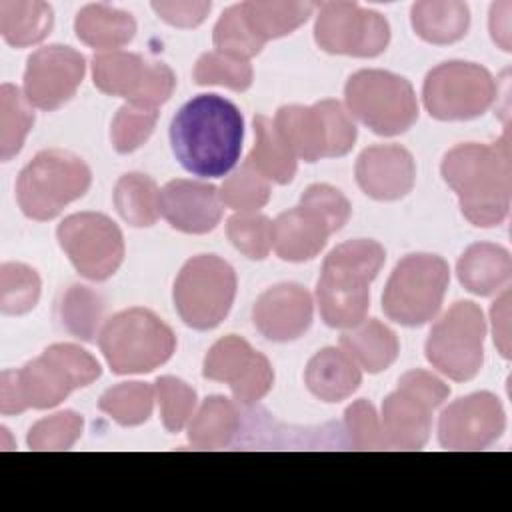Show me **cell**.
<instances>
[{"label":"cell","mask_w":512,"mask_h":512,"mask_svg":"<svg viewBox=\"0 0 512 512\" xmlns=\"http://www.w3.org/2000/svg\"><path fill=\"white\" fill-rule=\"evenodd\" d=\"M86 72L84 56L62 44L38 48L24 70V96L42 110L64 106L78 90Z\"/></svg>","instance_id":"obj_20"},{"label":"cell","mask_w":512,"mask_h":512,"mask_svg":"<svg viewBox=\"0 0 512 512\" xmlns=\"http://www.w3.org/2000/svg\"><path fill=\"white\" fill-rule=\"evenodd\" d=\"M98 360L76 344H52L20 370H4L0 376V412L20 414L28 408L46 410L58 406L72 390L100 378Z\"/></svg>","instance_id":"obj_3"},{"label":"cell","mask_w":512,"mask_h":512,"mask_svg":"<svg viewBox=\"0 0 512 512\" xmlns=\"http://www.w3.org/2000/svg\"><path fill=\"white\" fill-rule=\"evenodd\" d=\"M220 200L238 212H256L270 200V182L244 162L220 188Z\"/></svg>","instance_id":"obj_41"},{"label":"cell","mask_w":512,"mask_h":512,"mask_svg":"<svg viewBox=\"0 0 512 512\" xmlns=\"http://www.w3.org/2000/svg\"><path fill=\"white\" fill-rule=\"evenodd\" d=\"M212 4L206 0H156L152 10L170 26L194 28L208 16Z\"/></svg>","instance_id":"obj_46"},{"label":"cell","mask_w":512,"mask_h":512,"mask_svg":"<svg viewBox=\"0 0 512 512\" xmlns=\"http://www.w3.org/2000/svg\"><path fill=\"white\" fill-rule=\"evenodd\" d=\"M34 110L24 92L4 82L0 86V158L8 162L14 158L32 130Z\"/></svg>","instance_id":"obj_35"},{"label":"cell","mask_w":512,"mask_h":512,"mask_svg":"<svg viewBox=\"0 0 512 512\" xmlns=\"http://www.w3.org/2000/svg\"><path fill=\"white\" fill-rule=\"evenodd\" d=\"M510 10H512V4H510V2L492 4V8H490V20H488L492 40H494L502 50H506V52H510Z\"/></svg>","instance_id":"obj_48"},{"label":"cell","mask_w":512,"mask_h":512,"mask_svg":"<svg viewBox=\"0 0 512 512\" xmlns=\"http://www.w3.org/2000/svg\"><path fill=\"white\" fill-rule=\"evenodd\" d=\"M40 298V276L20 262L0 266V310L8 316L30 312Z\"/></svg>","instance_id":"obj_37"},{"label":"cell","mask_w":512,"mask_h":512,"mask_svg":"<svg viewBox=\"0 0 512 512\" xmlns=\"http://www.w3.org/2000/svg\"><path fill=\"white\" fill-rule=\"evenodd\" d=\"M94 86L108 94L126 98L128 104L158 108L176 86V76L164 62H148L140 54L108 50L92 58Z\"/></svg>","instance_id":"obj_15"},{"label":"cell","mask_w":512,"mask_h":512,"mask_svg":"<svg viewBox=\"0 0 512 512\" xmlns=\"http://www.w3.org/2000/svg\"><path fill=\"white\" fill-rule=\"evenodd\" d=\"M350 212V202L338 188L312 184L298 206L272 222V248L286 262L312 260L326 246L328 236L348 222Z\"/></svg>","instance_id":"obj_5"},{"label":"cell","mask_w":512,"mask_h":512,"mask_svg":"<svg viewBox=\"0 0 512 512\" xmlns=\"http://www.w3.org/2000/svg\"><path fill=\"white\" fill-rule=\"evenodd\" d=\"M450 282V268L436 254H408L392 270L384 294V314L402 326H422L436 316Z\"/></svg>","instance_id":"obj_10"},{"label":"cell","mask_w":512,"mask_h":512,"mask_svg":"<svg viewBox=\"0 0 512 512\" xmlns=\"http://www.w3.org/2000/svg\"><path fill=\"white\" fill-rule=\"evenodd\" d=\"M312 296L300 284L284 282L264 290L252 308L256 330L272 342H292L312 324Z\"/></svg>","instance_id":"obj_21"},{"label":"cell","mask_w":512,"mask_h":512,"mask_svg":"<svg viewBox=\"0 0 512 512\" xmlns=\"http://www.w3.org/2000/svg\"><path fill=\"white\" fill-rule=\"evenodd\" d=\"M450 388L426 370H410L398 388L382 402V438L386 448L420 450L432 430L434 410L448 398Z\"/></svg>","instance_id":"obj_12"},{"label":"cell","mask_w":512,"mask_h":512,"mask_svg":"<svg viewBox=\"0 0 512 512\" xmlns=\"http://www.w3.org/2000/svg\"><path fill=\"white\" fill-rule=\"evenodd\" d=\"M496 92V82L484 66L450 60L426 74L422 100L436 120H472L492 106Z\"/></svg>","instance_id":"obj_14"},{"label":"cell","mask_w":512,"mask_h":512,"mask_svg":"<svg viewBox=\"0 0 512 512\" xmlns=\"http://www.w3.org/2000/svg\"><path fill=\"white\" fill-rule=\"evenodd\" d=\"M272 122L280 140L304 162L344 156L352 150L358 136L348 110L330 98L312 106H282Z\"/></svg>","instance_id":"obj_8"},{"label":"cell","mask_w":512,"mask_h":512,"mask_svg":"<svg viewBox=\"0 0 512 512\" xmlns=\"http://www.w3.org/2000/svg\"><path fill=\"white\" fill-rule=\"evenodd\" d=\"M90 182L92 172L82 158L58 148L42 150L20 172L16 200L24 216L44 222L82 198Z\"/></svg>","instance_id":"obj_7"},{"label":"cell","mask_w":512,"mask_h":512,"mask_svg":"<svg viewBox=\"0 0 512 512\" xmlns=\"http://www.w3.org/2000/svg\"><path fill=\"white\" fill-rule=\"evenodd\" d=\"M412 154L398 144H378L362 150L356 160V182L374 200H398L414 188Z\"/></svg>","instance_id":"obj_23"},{"label":"cell","mask_w":512,"mask_h":512,"mask_svg":"<svg viewBox=\"0 0 512 512\" xmlns=\"http://www.w3.org/2000/svg\"><path fill=\"white\" fill-rule=\"evenodd\" d=\"M160 216L186 234H206L222 218V200L216 186L176 178L160 190Z\"/></svg>","instance_id":"obj_22"},{"label":"cell","mask_w":512,"mask_h":512,"mask_svg":"<svg viewBox=\"0 0 512 512\" xmlns=\"http://www.w3.org/2000/svg\"><path fill=\"white\" fill-rule=\"evenodd\" d=\"M244 118L236 104L218 94H198L170 122V144L176 160L194 176L228 174L242 150Z\"/></svg>","instance_id":"obj_1"},{"label":"cell","mask_w":512,"mask_h":512,"mask_svg":"<svg viewBox=\"0 0 512 512\" xmlns=\"http://www.w3.org/2000/svg\"><path fill=\"white\" fill-rule=\"evenodd\" d=\"M464 218L480 228L506 220L512 198V160L508 132L494 144L466 142L450 148L440 164Z\"/></svg>","instance_id":"obj_2"},{"label":"cell","mask_w":512,"mask_h":512,"mask_svg":"<svg viewBox=\"0 0 512 512\" xmlns=\"http://www.w3.org/2000/svg\"><path fill=\"white\" fill-rule=\"evenodd\" d=\"M236 296L234 268L216 254L192 256L174 280V308L194 330L216 328L230 312Z\"/></svg>","instance_id":"obj_11"},{"label":"cell","mask_w":512,"mask_h":512,"mask_svg":"<svg viewBox=\"0 0 512 512\" xmlns=\"http://www.w3.org/2000/svg\"><path fill=\"white\" fill-rule=\"evenodd\" d=\"M226 234L232 246L250 260H264L272 248V222L258 212H238L230 216Z\"/></svg>","instance_id":"obj_39"},{"label":"cell","mask_w":512,"mask_h":512,"mask_svg":"<svg viewBox=\"0 0 512 512\" xmlns=\"http://www.w3.org/2000/svg\"><path fill=\"white\" fill-rule=\"evenodd\" d=\"M154 394L148 382H120L100 396L98 408L120 426H138L152 416Z\"/></svg>","instance_id":"obj_36"},{"label":"cell","mask_w":512,"mask_h":512,"mask_svg":"<svg viewBox=\"0 0 512 512\" xmlns=\"http://www.w3.org/2000/svg\"><path fill=\"white\" fill-rule=\"evenodd\" d=\"M114 206L130 226H152L160 216V190L146 174H124L114 186Z\"/></svg>","instance_id":"obj_33"},{"label":"cell","mask_w":512,"mask_h":512,"mask_svg":"<svg viewBox=\"0 0 512 512\" xmlns=\"http://www.w3.org/2000/svg\"><path fill=\"white\" fill-rule=\"evenodd\" d=\"M484 336L482 310L470 300L456 302L432 326L424 344L426 360L450 380H472L484 364Z\"/></svg>","instance_id":"obj_13"},{"label":"cell","mask_w":512,"mask_h":512,"mask_svg":"<svg viewBox=\"0 0 512 512\" xmlns=\"http://www.w3.org/2000/svg\"><path fill=\"white\" fill-rule=\"evenodd\" d=\"M506 428L504 408L498 396L474 392L454 400L438 420V440L446 450H484Z\"/></svg>","instance_id":"obj_19"},{"label":"cell","mask_w":512,"mask_h":512,"mask_svg":"<svg viewBox=\"0 0 512 512\" xmlns=\"http://www.w3.org/2000/svg\"><path fill=\"white\" fill-rule=\"evenodd\" d=\"M252 66L248 60L218 50L204 52L194 66V80L200 86L220 84L236 92H244L252 84Z\"/></svg>","instance_id":"obj_38"},{"label":"cell","mask_w":512,"mask_h":512,"mask_svg":"<svg viewBox=\"0 0 512 512\" xmlns=\"http://www.w3.org/2000/svg\"><path fill=\"white\" fill-rule=\"evenodd\" d=\"M460 284L478 296H492L506 290L512 278L510 252L498 244L478 242L464 250L456 264Z\"/></svg>","instance_id":"obj_24"},{"label":"cell","mask_w":512,"mask_h":512,"mask_svg":"<svg viewBox=\"0 0 512 512\" xmlns=\"http://www.w3.org/2000/svg\"><path fill=\"white\" fill-rule=\"evenodd\" d=\"M344 432L354 450H380L384 446L380 420L368 400L352 402L344 412Z\"/></svg>","instance_id":"obj_45"},{"label":"cell","mask_w":512,"mask_h":512,"mask_svg":"<svg viewBox=\"0 0 512 512\" xmlns=\"http://www.w3.org/2000/svg\"><path fill=\"white\" fill-rule=\"evenodd\" d=\"M58 318L68 334L84 342H92L104 318V300L92 288L74 284L62 294Z\"/></svg>","instance_id":"obj_34"},{"label":"cell","mask_w":512,"mask_h":512,"mask_svg":"<svg viewBox=\"0 0 512 512\" xmlns=\"http://www.w3.org/2000/svg\"><path fill=\"white\" fill-rule=\"evenodd\" d=\"M212 42L218 52L232 54V56H238L244 60L256 56L264 48V42H260L252 34V30L244 18L242 4H234L222 12V16L218 18V22L214 26Z\"/></svg>","instance_id":"obj_40"},{"label":"cell","mask_w":512,"mask_h":512,"mask_svg":"<svg viewBox=\"0 0 512 512\" xmlns=\"http://www.w3.org/2000/svg\"><path fill=\"white\" fill-rule=\"evenodd\" d=\"M238 406L226 396H208L188 424V442L198 450H224L240 434Z\"/></svg>","instance_id":"obj_26"},{"label":"cell","mask_w":512,"mask_h":512,"mask_svg":"<svg viewBox=\"0 0 512 512\" xmlns=\"http://www.w3.org/2000/svg\"><path fill=\"white\" fill-rule=\"evenodd\" d=\"M254 134L256 142L246 158V162L260 172L268 182L288 184L296 174V156L288 150V146L280 140L274 122L258 114L254 116Z\"/></svg>","instance_id":"obj_32"},{"label":"cell","mask_w":512,"mask_h":512,"mask_svg":"<svg viewBox=\"0 0 512 512\" xmlns=\"http://www.w3.org/2000/svg\"><path fill=\"white\" fill-rule=\"evenodd\" d=\"M342 350L366 372L378 374L394 364L400 352L396 334L376 318L362 320L340 336Z\"/></svg>","instance_id":"obj_27"},{"label":"cell","mask_w":512,"mask_h":512,"mask_svg":"<svg viewBox=\"0 0 512 512\" xmlns=\"http://www.w3.org/2000/svg\"><path fill=\"white\" fill-rule=\"evenodd\" d=\"M56 236L72 266L88 280L110 278L124 260L122 232L106 214H70L58 224Z\"/></svg>","instance_id":"obj_16"},{"label":"cell","mask_w":512,"mask_h":512,"mask_svg":"<svg viewBox=\"0 0 512 512\" xmlns=\"http://www.w3.org/2000/svg\"><path fill=\"white\" fill-rule=\"evenodd\" d=\"M156 120H158V110L142 108L126 102L116 112L110 128L114 150L120 154H128L140 148L150 138L156 126Z\"/></svg>","instance_id":"obj_43"},{"label":"cell","mask_w":512,"mask_h":512,"mask_svg":"<svg viewBox=\"0 0 512 512\" xmlns=\"http://www.w3.org/2000/svg\"><path fill=\"white\" fill-rule=\"evenodd\" d=\"M202 374L204 378L228 384L234 400L244 406L262 400L274 384L270 360L234 334L212 344L204 358Z\"/></svg>","instance_id":"obj_18"},{"label":"cell","mask_w":512,"mask_h":512,"mask_svg":"<svg viewBox=\"0 0 512 512\" xmlns=\"http://www.w3.org/2000/svg\"><path fill=\"white\" fill-rule=\"evenodd\" d=\"M84 420L74 410H62L38 420L26 436L30 450H70L82 436Z\"/></svg>","instance_id":"obj_42"},{"label":"cell","mask_w":512,"mask_h":512,"mask_svg":"<svg viewBox=\"0 0 512 512\" xmlns=\"http://www.w3.org/2000/svg\"><path fill=\"white\" fill-rule=\"evenodd\" d=\"M74 32L80 42L92 48H120L136 34V20L130 12L108 4H88L74 20Z\"/></svg>","instance_id":"obj_28"},{"label":"cell","mask_w":512,"mask_h":512,"mask_svg":"<svg viewBox=\"0 0 512 512\" xmlns=\"http://www.w3.org/2000/svg\"><path fill=\"white\" fill-rule=\"evenodd\" d=\"M316 44L330 54L372 58L390 42L388 20L356 2H322L314 24Z\"/></svg>","instance_id":"obj_17"},{"label":"cell","mask_w":512,"mask_h":512,"mask_svg":"<svg viewBox=\"0 0 512 512\" xmlns=\"http://www.w3.org/2000/svg\"><path fill=\"white\" fill-rule=\"evenodd\" d=\"M156 398L160 404L162 424L168 432H180L194 416L196 392L184 380L174 376H160L154 382Z\"/></svg>","instance_id":"obj_44"},{"label":"cell","mask_w":512,"mask_h":512,"mask_svg":"<svg viewBox=\"0 0 512 512\" xmlns=\"http://www.w3.org/2000/svg\"><path fill=\"white\" fill-rule=\"evenodd\" d=\"M492 316V332H494V344L498 346L500 354L504 358H510V290H502V296L492 304L490 310Z\"/></svg>","instance_id":"obj_47"},{"label":"cell","mask_w":512,"mask_h":512,"mask_svg":"<svg viewBox=\"0 0 512 512\" xmlns=\"http://www.w3.org/2000/svg\"><path fill=\"white\" fill-rule=\"evenodd\" d=\"M304 382L322 402H342L358 390L362 372L344 350L322 348L310 358L304 370Z\"/></svg>","instance_id":"obj_25"},{"label":"cell","mask_w":512,"mask_h":512,"mask_svg":"<svg viewBox=\"0 0 512 512\" xmlns=\"http://www.w3.org/2000/svg\"><path fill=\"white\" fill-rule=\"evenodd\" d=\"M414 32L430 44H452L470 26V10L458 0H422L410 10Z\"/></svg>","instance_id":"obj_29"},{"label":"cell","mask_w":512,"mask_h":512,"mask_svg":"<svg viewBox=\"0 0 512 512\" xmlns=\"http://www.w3.org/2000/svg\"><path fill=\"white\" fill-rule=\"evenodd\" d=\"M384 260L382 244L368 238L346 240L328 252L316 284V302L330 328H354L366 320L370 282Z\"/></svg>","instance_id":"obj_4"},{"label":"cell","mask_w":512,"mask_h":512,"mask_svg":"<svg viewBox=\"0 0 512 512\" xmlns=\"http://www.w3.org/2000/svg\"><path fill=\"white\" fill-rule=\"evenodd\" d=\"M54 24L52 6L40 0H2L0 32L14 48H26L42 42Z\"/></svg>","instance_id":"obj_30"},{"label":"cell","mask_w":512,"mask_h":512,"mask_svg":"<svg viewBox=\"0 0 512 512\" xmlns=\"http://www.w3.org/2000/svg\"><path fill=\"white\" fill-rule=\"evenodd\" d=\"M348 114L378 136L406 132L418 120V102L412 84L388 70H358L346 86Z\"/></svg>","instance_id":"obj_9"},{"label":"cell","mask_w":512,"mask_h":512,"mask_svg":"<svg viewBox=\"0 0 512 512\" xmlns=\"http://www.w3.org/2000/svg\"><path fill=\"white\" fill-rule=\"evenodd\" d=\"M314 2H288V0H248L242 2L244 18L252 34L260 42L286 36L302 26L314 12Z\"/></svg>","instance_id":"obj_31"},{"label":"cell","mask_w":512,"mask_h":512,"mask_svg":"<svg viewBox=\"0 0 512 512\" xmlns=\"http://www.w3.org/2000/svg\"><path fill=\"white\" fill-rule=\"evenodd\" d=\"M98 344L114 374H144L172 358L176 336L154 312L128 308L106 320Z\"/></svg>","instance_id":"obj_6"}]
</instances>
